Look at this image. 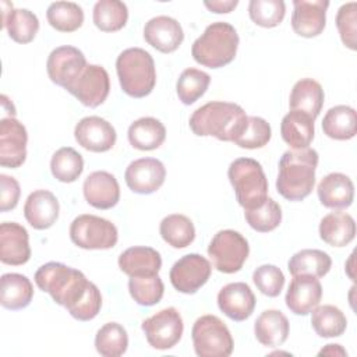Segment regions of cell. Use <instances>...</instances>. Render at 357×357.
I'll return each instance as SVG.
<instances>
[{
	"label": "cell",
	"instance_id": "obj_5",
	"mask_svg": "<svg viewBox=\"0 0 357 357\" xmlns=\"http://www.w3.org/2000/svg\"><path fill=\"white\" fill-rule=\"evenodd\" d=\"M120 86L131 98L148 96L156 84V68L152 56L141 47L123 50L116 60Z\"/></svg>",
	"mask_w": 357,
	"mask_h": 357
},
{
	"label": "cell",
	"instance_id": "obj_11",
	"mask_svg": "<svg viewBox=\"0 0 357 357\" xmlns=\"http://www.w3.org/2000/svg\"><path fill=\"white\" fill-rule=\"evenodd\" d=\"M212 265L201 254H187L176 261L169 278L172 286L184 294L197 293L211 278Z\"/></svg>",
	"mask_w": 357,
	"mask_h": 357
},
{
	"label": "cell",
	"instance_id": "obj_31",
	"mask_svg": "<svg viewBox=\"0 0 357 357\" xmlns=\"http://www.w3.org/2000/svg\"><path fill=\"white\" fill-rule=\"evenodd\" d=\"M33 297L31 280L21 273H4L0 279V304L7 310H22Z\"/></svg>",
	"mask_w": 357,
	"mask_h": 357
},
{
	"label": "cell",
	"instance_id": "obj_42",
	"mask_svg": "<svg viewBox=\"0 0 357 357\" xmlns=\"http://www.w3.org/2000/svg\"><path fill=\"white\" fill-rule=\"evenodd\" d=\"M128 291L137 304L151 307L162 300L165 286L159 275L132 276L128 280Z\"/></svg>",
	"mask_w": 357,
	"mask_h": 357
},
{
	"label": "cell",
	"instance_id": "obj_8",
	"mask_svg": "<svg viewBox=\"0 0 357 357\" xmlns=\"http://www.w3.org/2000/svg\"><path fill=\"white\" fill-rule=\"evenodd\" d=\"M70 238L84 250H109L117 244L119 231L110 220L84 213L71 222Z\"/></svg>",
	"mask_w": 357,
	"mask_h": 357
},
{
	"label": "cell",
	"instance_id": "obj_39",
	"mask_svg": "<svg viewBox=\"0 0 357 357\" xmlns=\"http://www.w3.org/2000/svg\"><path fill=\"white\" fill-rule=\"evenodd\" d=\"M47 22L60 32H74L84 24L82 7L73 1H54L46 11Z\"/></svg>",
	"mask_w": 357,
	"mask_h": 357
},
{
	"label": "cell",
	"instance_id": "obj_25",
	"mask_svg": "<svg viewBox=\"0 0 357 357\" xmlns=\"http://www.w3.org/2000/svg\"><path fill=\"white\" fill-rule=\"evenodd\" d=\"M119 268L130 278L152 276L159 273L162 268V258L160 254L152 247L135 245L120 254Z\"/></svg>",
	"mask_w": 357,
	"mask_h": 357
},
{
	"label": "cell",
	"instance_id": "obj_52",
	"mask_svg": "<svg viewBox=\"0 0 357 357\" xmlns=\"http://www.w3.org/2000/svg\"><path fill=\"white\" fill-rule=\"evenodd\" d=\"M353 261H354V252H351V255H350V258H349V261H347V264H346V273L349 275V278L354 282L356 279V276H354V272H353Z\"/></svg>",
	"mask_w": 357,
	"mask_h": 357
},
{
	"label": "cell",
	"instance_id": "obj_33",
	"mask_svg": "<svg viewBox=\"0 0 357 357\" xmlns=\"http://www.w3.org/2000/svg\"><path fill=\"white\" fill-rule=\"evenodd\" d=\"M324 134L332 139L346 141L357 134V114L356 110L346 105L331 107L322 120Z\"/></svg>",
	"mask_w": 357,
	"mask_h": 357
},
{
	"label": "cell",
	"instance_id": "obj_27",
	"mask_svg": "<svg viewBox=\"0 0 357 357\" xmlns=\"http://www.w3.org/2000/svg\"><path fill=\"white\" fill-rule=\"evenodd\" d=\"M3 7V24L1 26L7 29L8 36L17 43H29L33 40L39 31L38 17L26 8H13L7 10V1H1Z\"/></svg>",
	"mask_w": 357,
	"mask_h": 357
},
{
	"label": "cell",
	"instance_id": "obj_6",
	"mask_svg": "<svg viewBox=\"0 0 357 357\" xmlns=\"http://www.w3.org/2000/svg\"><path fill=\"white\" fill-rule=\"evenodd\" d=\"M236 199L244 211L261 206L268 198V178L259 162L252 158L234 159L227 170Z\"/></svg>",
	"mask_w": 357,
	"mask_h": 357
},
{
	"label": "cell",
	"instance_id": "obj_28",
	"mask_svg": "<svg viewBox=\"0 0 357 357\" xmlns=\"http://www.w3.org/2000/svg\"><path fill=\"white\" fill-rule=\"evenodd\" d=\"M319 237L331 247H344L356 237V222L346 212H331L319 222Z\"/></svg>",
	"mask_w": 357,
	"mask_h": 357
},
{
	"label": "cell",
	"instance_id": "obj_1",
	"mask_svg": "<svg viewBox=\"0 0 357 357\" xmlns=\"http://www.w3.org/2000/svg\"><path fill=\"white\" fill-rule=\"evenodd\" d=\"M248 116L244 109L231 102L213 100L198 107L190 117V128L198 137H215L233 142L247 127Z\"/></svg>",
	"mask_w": 357,
	"mask_h": 357
},
{
	"label": "cell",
	"instance_id": "obj_41",
	"mask_svg": "<svg viewBox=\"0 0 357 357\" xmlns=\"http://www.w3.org/2000/svg\"><path fill=\"white\" fill-rule=\"evenodd\" d=\"M211 82L209 74L198 68H185L176 84L178 99L184 105L195 103L208 89Z\"/></svg>",
	"mask_w": 357,
	"mask_h": 357
},
{
	"label": "cell",
	"instance_id": "obj_44",
	"mask_svg": "<svg viewBox=\"0 0 357 357\" xmlns=\"http://www.w3.org/2000/svg\"><path fill=\"white\" fill-rule=\"evenodd\" d=\"M248 14L254 24L262 28H273L283 21L286 4L283 0H251Z\"/></svg>",
	"mask_w": 357,
	"mask_h": 357
},
{
	"label": "cell",
	"instance_id": "obj_51",
	"mask_svg": "<svg viewBox=\"0 0 357 357\" xmlns=\"http://www.w3.org/2000/svg\"><path fill=\"white\" fill-rule=\"evenodd\" d=\"M319 356L325 354V356H347L346 350L340 346V344H326L319 353Z\"/></svg>",
	"mask_w": 357,
	"mask_h": 357
},
{
	"label": "cell",
	"instance_id": "obj_32",
	"mask_svg": "<svg viewBox=\"0 0 357 357\" xmlns=\"http://www.w3.org/2000/svg\"><path fill=\"white\" fill-rule=\"evenodd\" d=\"M127 137L132 148L139 151H153L165 142L166 128L155 117H141L131 123Z\"/></svg>",
	"mask_w": 357,
	"mask_h": 357
},
{
	"label": "cell",
	"instance_id": "obj_15",
	"mask_svg": "<svg viewBox=\"0 0 357 357\" xmlns=\"http://www.w3.org/2000/svg\"><path fill=\"white\" fill-rule=\"evenodd\" d=\"M127 187L135 194H152L158 191L166 178L165 165L155 158L132 160L124 173Z\"/></svg>",
	"mask_w": 357,
	"mask_h": 357
},
{
	"label": "cell",
	"instance_id": "obj_45",
	"mask_svg": "<svg viewBox=\"0 0 357 357\" xmlns=\"http://www.w3.org/2000/svg\"><path fill=\"white\" fill-rule=\"evenodd\" d=\"M272 137V128L269 123L258 116H250L247 120V127L243 134L233 142L245 149H257L265 146Z\"/></svg>",
	"mask_w": 357,
	"mask_h": 357
},
{
	"label": "cell",
	"instance_id": "obj_3",
	"mask_svg": "<svg viewBox=\"0 0 357 357\" xmlns=\"http://www.w3.org/2000/svg\"><path fill=\"white\" fill-rule=\"evenodd\" d=\"M33 279L42 291L49 293L53 301L67 311L82 298L91 283L81 271L61 262L42 265Z\"/></svg>",
	"mask_w": 357,
	"mask_h": 357
},
{
	"label": "cell",
	"instance_id": "obj_12",
	"mask_svg": "<svg viewBox=\"0 0 357 357\" xmlns=\"http://www.w3.org/2000/svg\"><path fill=\"white\" fill-rule=\"evenodd\" d=\"M84 53L74 46H59L53 49L47 57L46 70L50 81L66 91L75 82L86 67Z\"/></svg>",
	"mask_w": 357,
	"mask_h": 357
},
{
	"label": "cell",
	"instance_id": "obj_2",
	"mask_svg": "<svg viewBox=\"0 0 357 357\" xmlns=\"http://www.w3.org/2000/svg\"><path fill=\"white\" fill-rule=\"evenodd\" d=\"M318 152L312 148L286 151L279 160L276 178L278 192L289 201H303L315 184Z\"/></svg>",
	"mask_w": 357,
	"mask_h": 357
},
{
	"label": "cell",
	"instance_id": "obj_19",
	"mask_svg": "<svg viewBox=\"0 0 357 357\" xmlns=\"http://www.w3.org/2000/svg\"><path fill=\"white\" fill-rule=\"evenodd\" d=\"M255 296L244 282H234L223 286L218 293L219 310L236 322L250 318L255 308Z\"/></svg>",
	"mask_w": 357,
	"mask_h": 357
},
{
	"label": "cell",
	"instance_id": "obj_50",
	"mask_svg": "<svg viewBox=\"0 0 357 357\" xmlns=\"http://www.w3.org/2000/svg\"><path fill=\"white\" fill-rule=\"evenodd\" d=\"M237 0H212V1H204V6L216 14H227L233 11L237 7Z\"/></svg>",
	"mask_w": 357,
	"mask_h": 357
},
{
	"label": "cell",
	"instance_id": "obj_49",
	"mask_svg": "<svg viewBox=\"0 0 357 357\" xmlns=\"http://www.w3.org/2000/svg\"><path fill=\"white\" fill-rule=\"evenodd\" d=\"M0 211L8 212L14 209L20 201V184L14 177L0 174Z\"/></svg>",
	"mask_w": 357,
	"mask_h": 357
},
{
	"label": "cell",
	"instance_id": "obj_29",
	"mask_svg": "<svg viewBox=\"0 0 357 357\" xmlns=\"http://www.w3.org/2000/svg\"><path fill=\"white\" fill-rule=\"evenodd\" d=\"M280 134L283 141L291 149H304L310 148V144L314 139V119L308 114L290 110L280 123Z\"/></svg>",
	"mask_w": 357,
	"mask_h": 357
},
{
	"label": "cell",
	"instance_id": "obj_23",
	"mask_svg": "<svg viewBox=\"0 0 357 357\" xmlns=\"http://www.w3.org/2000/svg\"><path fill=\"white\" fill-rule=\"evenodd\" d=\"M59 199L47 190H35L24 204V216L36 230L52 227L59 218Z\"/></svg>",
	"mask_w": 357,
	"mask_h": 357
},
{
	"label": "cell",
	"instance_id": "obj_40",
	"mask_svg": "<svg viewBox=\"0 0 357 357\" xmlns=\"http://www.w3.org/2000/svg\"><path fill=\"white\" fill-rule=\"evenodd\" d=\"M50 170L56 180L61 183H74L84 170L82 155L71 146H63L53 153Z\"/></svg>",
	"mask_w": 357,
	"mask_h": 357
},
{
	"label": "cell",
	"instance_id": "obj_14",
	"mask_svg": "<svg viewBox=\"0 0 357 357\" xmlns=\"http://www.w3.org/2000/svg\"><path fill=\"white\" fill-rule=\"evenodd\" d=\"M28 134L22 123L14 117L0 120V165L8 169H17L26 159Z\"/></svg>",
	"mask_w": 357,
	"mask_h": 357
},
{
	"label": "cell",
	"instance_id": "obj_30",
	"mask_svg": "<svg viewBox=\"0 0 357 357\" xmlns=\"http://www.w3.org/2000/svg\"><path fill=\"white\" fill-rule=\"evenodd\" d=\"M325 93L321 84L312 78H303L297 81L290 92V110H298L314 120L319 116L324 106Z\"/></svg>",
	"mask_w": 357,
	"mask_h": 357
},
{
	"label": "cell",
	"instance_id": "obj_20",
	"mask_svg": "<svg viewBox=\"0 0 357 357\" xmlns=\"http://www.w3.org/2000/svg\"><path fill=\"white\" fill-rule=\"evenodd\" d=\"M31 258L29 236L26 229L17 222L0 225V261L6 265H24Z\"/></svg>",
	"mask_w": 357,
	"mask_h": 357
},
{
	"label": "cell",
	"instance_id": "obj_22",
	"mask_svg": "<svg viewBox=\"0 0 357 357\" xmlns=\"http://www.w3.org/2000/svg\"><path fill=\"white\" fill-rule=\"evenodd\" d=\"M86 202L96 209H110L120 201V185L117 178L105 170L91 173L82 185Z\"/></svg>",
	"mask_w": 357,
	"mask_h": 357
},
{
	"label": "cell",
	"instance_id": "obj_37",
	"mask_svg": "<svg viewBox=\"0 0 357 357\" xmlns=\"http://www.w3.org/2000/svg\"><path fill=\"white\" fill-rule=\"evenodd\" d=\"M93 24L103 32H116L126 26L128 8L120 0H99L93 6Z\"/></svg>",
	"mask_w": 357,
	"mask_h": 357
},
{
	"label": "cell",
	"instance_id": "obj_46",
	"mask_svg": "<svg viewBox=\"0 0 357 357\" xmlns=\"http://www.w3.org/2000/svg\"><path fill=\"white\" fill-rule=\"evenodd\" d=\"M252 282L262 294L278 297L284 286V275L276 265L265 264L254 271Z\"/></svg>",
	"mask_w": 357,
	"mask_h": 357
},
{
	"label": "cell",
	"instance_id": "obj_21",
	"mask_svg": "<svg viewBox=\"0 0 357 357\" xmlns=\"http://www.w3.org/2000/svg\"><path fill=\"white\" fill-rule=\"evenodd\" d=\"M144 39L160 53H172L181 45L184 32L177 20L167 15H158L145 24Z\"/></svg>",
	"mask_w": 357,
	"mask_h": 357
},
{
	"label": "cell",
	"instance_id": "obj_17",
	"mask_svg": "<svg viewBox=\"0 0 357 357\" xmlns=\"http://www.w3.org/2000/svg\"><path fill=\"white\" fill-rule=\"evenodd\" d=\"M328 0H294L291 14V28L303 38L321 35L326 25Z\"/></svg>",
	"mask_w": 357,
	"mask_h": 357
},
{
	"label": "cell",
	"instance_id": "obj_26",
	"mask_svg": "<svg viewBox=\"0 0 357 357\" xmlns=\"http://www.w3.org/2000/svg\"><path fill=\"white\" fill-rule=\"evenodd\" d=\"M289 319L279 310H265L254 322L257 340L266 347L283 344L289 336Z\"/></svg>",
	"mask_w": 357,
	"mask_h": 357
},
{
	"label": "cell",
	"instance_id": "obj_4",
	"mask_svg": "<svg viewBox=\"0 0 357 357\" xmlns=\"http://www.w3.org/2000/svg\"><path fill=\"white\" fill-rule=\"evenodd\" d=\"M238 42V33L231 24L223 21L212 22L192 43L191 54L204 67L220 68L234 60Z\"/></svg>",
	"mask_w": 357,
	"mask_h": 357
},
{
	"label": "cell",
	"instance_id": "obj_24",
	"mask_svg": "<svg viewBox=\"0 0 357 357\" xmlns=\"http://www.w3.org/2000/svg\"><path fill=\"white\" fill-rule=\"evenodd\" d=\"M317 192L324 206L340 211L353 204L354 184L351 178L343 173H329L319 181Z\"/></svg>",
	"mask_w": 357,
	"mask_h": 357
},
{
	"label": "cell",
	"instance_id": "obj_47",
	"mask_svg": "<svg viewBox=\"0 0 357 357\" xmlns=\"http://www.w3.org/2000/svg\"><path fill=\"white\" fill-rule=\"evenodd\" d=\"M336 26L340 39L350 50L357 49L356 33H357V3L350 1L343 4L336 14Z\"/></svg>",
	"mask_w": 357,
	"mask_h": 357
},
{
	"label": "cell",
	"instance_id": "obj_10",
	"mask_svg": "<svg viewBox=\"0 0 357 357\" xmlns=\"http://www.w3.org/2000/svg\"><path fill=\"white\" fill-rule=\"evenodd\" d=\"M141 328L149 346L156 350H169L180 342L184 324L180 312L174 307H167L146 318Z\"/></svg>",
	"mask_w": 357,
	"mask_h": 357
},
{
	"label": "cell",
	"instance_id": "obj_18",
	"mask_svg": "<svg viewBox=\"0 0 357 357\" xmlns=\"http://www.w3.org/2000/svg\"><path fill=\"white\" fill-rule=\"evenodd\" d=\"M322 298V286L318 278L311 275L293 276L286 291V305L296 315L310 314Z\"/></svg>",
	"mask_w": 357,
	"mask_h": 357
},
{
	"label": "cell",
	"instance_id": "obj_43",
	"mask_svg": "<svg viewBox=\"0 0 357 357\" xmlns=\"http://www.w3.org/2000/svg\"><path fill=\"white\" fill-rule=\"evenodd\" d=\"M244 216L251 229L259 233H268L280 225L282 208L275 199L268 197L261 206L244 211Z\"/></svg>",
	"mask_w": 357,
	"mask_h": 357
},
{
	"label": "cell",
	"instance_id": "obj_34",
	"mask_svg": "<svg viewBox=\"0 0 357 357\" xmlns=\"http://www.w3.org/2000/svg\"><path fill=\"white\" fill-rule=\"evenodd\" d=\"M331 257L325 251L314 248H305L296 252L287 262V269L293 276L311 275L322 278L331 271Z\"/></svg>",
	"mask_w": 357,
	"mask_h": 357
},
{
	"label": "cell",
	"instance_id": "obj_7",
	"mask_svg": "<svg viewBox=\"0 0 357 357\" xmlns=\"http://www.w3.org/2000/svg\"><path fill=\"white\" fill-rule=\"evenodd\" d=\"M195 354L199 357H229L233 351V337L226 324L216 315L199 317L191 331Z\"/></svg>",
	"mask_w": 357,
	"mask_h": 357
},
{
	"label": "cell",
	"instance_id": "obj_36",
	"mask_svg": "<svg viewBox=\"0 0 357 357\" xmlns=\"http://www.w3.org/2000/svg\"><path fill=\"white\" fill-rule=\"evenodd\" d=\"M159 231L162 238L173 248H185L195 238V227L192 222L181 213H172L163 218Z\"/></svg>",
	"mask_w": 357,
	"mask_h": 357
},
{
	"label": "cell",
	"instance_id": "obj_13",
	"mask_svg": "<svg viewBox=\"0 0 357 357\" xmlns=\"http://www.w3.org/2000/svg\"><path fill=\"white\" fill-rule=\"evenodd\" d=\"M86 107L100 106L110 91V78L105 67L88 64L75 82L67 89Z\"/></svg>",
	"mask_w": 357,
	"mask_h": 357
},
{
	"label": "cell",
	"instance_id": "obj_48",
	"mask_svg": "<svg viewBox=\"0 0 357 357\" xmlns=\"http://www.w3.org/2000/svg\"><path fill=\"white\" fill-rule=\"evenodd\" d=\"M102 307V294L95 283H89L82 298L68 310L70 315L78 321H91L93 319Z\"/></svg>",
	"mask_w": 357,
	"mask_h": 357
},
{
	"label": "cell",
	"instance_id": "obj_9",
	"mask_svg": "<svg viewBox=\"0 0 357 357\" xmlns=\"http://www.w3.org/2000/svg\"><path fill=\"white\" fill-rule=\"evenodd\" d=\"M250 254V245L245 237L231 229L218 231L209 245L208 255L213 266L223 273L238 272Z\"/></svg>",
	"mask_w": 357,
	"mask_h": 357
},
{
	"label": "cell",
	"instance_id": "obj_38",
	"mask_svg": "<svg viewBox=\"0 0 357 357\" xmlns=\"http://www.w3.org/2000/svg\"><path fill=\"white\" fill-rule=\"evenodd\" d=\"M128 335L123 325L107 322L96 332L95 349L105 357H120L127 351Z\"/></svg>",
	"mask_w": 357,
	"mask_h": 357
},
{
	"label": "cell",
	"instance_id": "obj_16",
	"mask_svg": "<svg viewBox=\"0 0 357 357\" xmlns=\"http://www.w3.org/2000/svg\"><path fill=\"white\" fill-rule=\"evenodd\" d=\"M74 137L78 145L91 152L110 151L117 139L114 127L99 116L81 119L74 128Z\"/></svg>",
	"mask_w": 357,
	"mask_h": 357
},
{
	"label": "cell",
	"instance_id": "obj_35",
	"mask_svg": "<svg viewBox=\"0 0 357 357\" xmlns=\"http://www.w3.org/2000/svg\"><path fill=\"white\" fill-rule=\"evenodd\" d=\"M311 315V325L321 337L342 336L347 328V318L343 311L332 304L317 305Z\"/></svg>",
	"mask_w": 357,
	"mask_h": 357
}]
</instances>
